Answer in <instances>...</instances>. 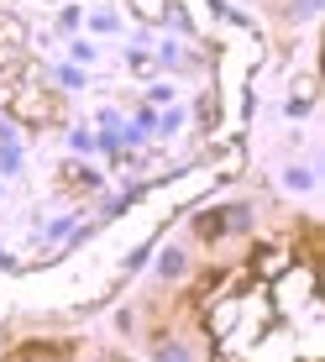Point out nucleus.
Here are the masks:
<instances>
[{"instance_id":"nucleus-3","label":"nucleus","mask_w":325,"mask_h":362,"mask_svg":"<svg viewBox=\"0 0 325 362\" xmlns=\"http://www.w3.org/2000/svg\"><path fill=\"white\" fill-rule=\"evenodd\" d=\"M16 69H27L21 64V27L11 16H0V84H6Z\"/></svg>"},{"instance_id":"nucleus-4","label":"nucleus","mask_w":325,"mask_h":362,"mask_svg":"<svg viewBox=\"0 0 325 362\" xmlns=\"http://www.w3.org/2000/svg\"><path fill=\"white\" fill-rule=\"evenodd\" d=\"M247 226V210L242 205H226V210H210V216H199V236H205V242H215V236H226V231H242Z\"/></svg>"},{"instance_id":"nucleus-2","label":"nucleus","mask_w":325,"mask_h":362,"mask_svg":"<svg viewBox=\"0 0 325 362\" xmlns=\"http://www.w3.org/2000/svg\"><path fill=\"white\" fill-rule=\"evenodd\" d=\"M294 263H299V257H294V247H283V242L257 247V252H252V279H257V289L278 284V279H283V273H289Z\"/></svg>"},{"instance_id":"nucleus-5","label":"nucleus","mask_w":325,"mask_h":362,"mask_svg":"<svg viewBox=\"0 0 325 362\" xmlns=\"http://www.w3.org/2000/svg\"><path fill=\"white\" fill-rule=\"evenodd\" d=\"M16 362H73V352L64 341H21L16 346Z\"/></svg>"},{"instance_id":"nucleus-1","label":"nucleus","mask_w":325,"mask_h":362,"mask_svg":"<svg viewBox=\"0 0 325 362\" xmlns=\"http://www.w3.org/2000/svg\"><path fill=\"white\" fill-rule=\"evenodd\" d=\"M6 105L16 110L21 121H32V127H47V121H58V95L47 90L42 79H37V69H16L6 84Z\"/></svg>"},{"instance_id":"nucleus-7","label":"nucleus","mask_w":325,"mask_h":362,"mask_svg":"<svg viewBox=\"0 0 325 362\" xmlns=\"http://www.w3.org/2000/svg\"><path fill=\"white\" fill-rule=\"evenodd\" d=\"M162 273H168V279H179V273H184V252H162Z\"/></svg>"},{"instance_id":"nucleus-6","label":"nucleus","mask_w":325,"mask_h":362,"mask_svg":"<svg viewBox=\"0 0 325 362\" xmlns=\"http://www.w3.org/2000/svg\"><path fill=\"white\" fill-rule=\"evenodd\" d=\"M131 6H136L142 21H162V16H168V0H131Z\"/></svg>"},{"instance_id":"nucleus-8","label":"nucleus","mask_w":325,"mask_h":362,"mask_svg":"<svg viewBox=\"0 0 325 362\" xmlns=\"http://www.w3.org/2000/svg\"><path fill=\"white\" fill-rule=\"evenodd\" d=\"M162 362H184V352L179 346H162Z\"/></svg>"}]
</instances>
